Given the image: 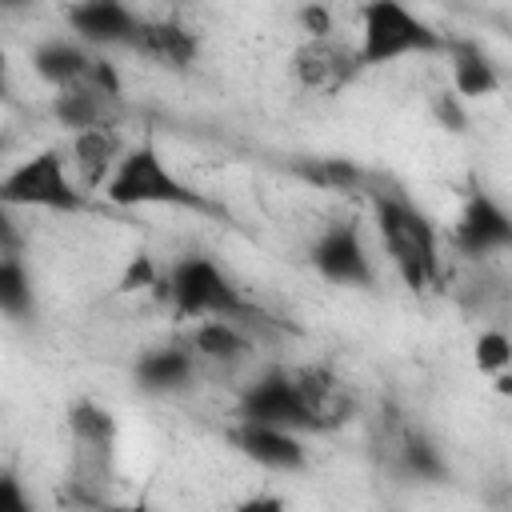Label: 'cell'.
Returning a JSON list of instances; mask_svg holds the SVG:
<instances>
[{
    "label": "cell",
    "mask_w": 512,
    "mask_h": 512,
    "mask_svg": "<svg viewBox=\"0 0 512 512\" xmlns=\"http://www.w3.org/2000/svg\"><path fill=\"white\" fill-rule=\"evenodd\" d=\"M0 200L8 208H48V212H76L84 204L60 148H36L24 160H16L0 180Z\"/></svg>",
    "instance_id": "5"
},
{
    "label": "cell",
    "mask_w": 512,
    "mask_h": 512,
    "mask_svg": "<svg viewBox=\"0 0 512 512\" xmlns=\"http://www.w3.org/2000/svg\"><path fill=\"white\" fill-rule=\"evenodd\" d=\"M448 52V36L436 32L408 0H364L360 8V64L380 68L404 56Z\"/></svg>",
    "instance_id": "3"
},
{
    "label": "cell",
    "mask_w": 512,
    "mask_h": 512,
    "mask_svg": "<svg viewBox=\"0 0 512 512\" xmlns=\"http://www.w3.org/2000/svg\"><path fill=\"white\" fill-rule=\"evenodd\" d=\"M432 112H436V120H440L444 128H452V132H464V128H468V116L460 112V96H456V92H440L436 104H432Z\"/></svg>",
    "instance_id": "27"
},
{
    "label": "cell",
    "mask_w": 512,
    "mask_h": 512,
    "mask_svg": "<svg viewBox=\"0 0 512 512\" xmlns=\"http://www.w3.org/2000/svg\"><path fill=\"white\" fill-rule=\"evenodd\" d=\"M240 508H284V500H280V496H252V500H244Z\"/></svg>",
    "instance_id": "29"
},
{
    "label": "cell",
    "mask_w": 512,
    "mask_h": 512,
    "mask_svg": "<svg viewBox=\"0 0 512 512\" xmlns=\"http://www.w3.org/2000/svg\"><path fill=\"white\" fill-rule=\"evenodd\" d=\"M492 380V392L496 396H504V400H512V368H500L496 376H488Z\"/></svg>",
    "instance_id": "28"
},
{
    "label": "cell",
    "mask_w": 512,
    "mask_h": 512,
    "mask_svg": "<svg viewBox=\"0 0 512 512\" xmlns=\"http://www.w3.org/2000/svg\"><path fill=\"white\" fill-rule=\"evenodd\" d=\"M232 444L244 460H252L264 472H304L308 468V448H304L300 432H292V428L240 420L232 432Z\"/></svg>",
    "instance_id": "10"
},
{
    "label": "cell",
    "mask_w": 512,
    "mask_h": 512,
    "mask_svg": "<svg viewBox=\"0 0 512 512\" xmlns=\"http://www.w3.org/2000/svg\"><path fill=\"white\" fill-rule=\"evenodd\" d=\"M452 244L464 256H496V252H512V212L488 196V192H472L464 212L456 216L452 228Z\"/></svg>",
    "instance_id": "9"
},
{
    "label": "cell",
    "mask_w": 512,
    "mask_h": 512,
    "mask_svg": "<svg viewBox=\"0 0 512 512\" xmlns=\"http://www.w3.org/2000/svg\"><path fill=\"white\" fill-rule=\"evenodd\" d=\"M108 96L96 92L88 80L80 84H68V88H56L52 96V116L56 124H64L68 132H84V128H96V124H108Z\"/></svg>",
    "instance_id": "16"
},
{
    "label": "cell",
    "mask_w": 512,
    "mask_h": 512,
    "mask_svg": "<svg viewBox=\"0 0 512 512\" xmlns=\"http://www.w3.org/2000/svg\"><path fill=\"white\" fill-rule=\"evenodd\" d=\"M296 20H300V28H304L312 40H320V44L336 32V16H332V8L320 4V0H308V4L296 12Z\"/></svg>",
    "instance_id": "25"
},
{
    "label": "cell",
    "mask_w": 512,
    "mask_h": 512,
    "mask_svg": "<svg viewBox=\"0 0 512 512\" xmlns=\"http://www.w3.org/2000/svg\"><path fill=\"white\" fill-rule=\"evenodd\" d=\"M368 196H372V216H376L384 252L396 276L404 280V288L412 292L432 288L440 280V236L432 220L404 196H392V192H368Z\"/></svg>",
    "instance_id": "1"
},
{
    "label": "cell",
    "mask_w": 512,
    "mask_h": 512,
    "mask_svg": "<svg viewBox=\"0 0 512 512\" xmlns=\"http://www.w3.org/2000/svg\"><path fill=\"white\" fill-rule=\"evenodd\" d=\"M136 48H140L144 56L168 64V68H188V64L196 60V52H200L196 36H192L184 24H176V20H144Z\"/></svg>",
    "instance_id": "17"
},
{
    "label": "cell",
    "mask_w": 512,
    "mask_h": 512,
    "mask_svg": "<svg viewBox=\"0 0 512 512\" xmlns=\"http://www.w3.org/2000/svg\"><path fill=\"white\" fill-rule=\"evenodd\" d=\"M0 308H4L8 320H24L36 308L32 276H28V268L16 252H4V260H0Z\"/></svg>",
    "instance_id": "19"
},
{
    "label": "cell",
    "mask_w": 512,
    "mask_h": 512,
    "mask_svg": "<svg viewBox=\"0 0 512 512\" xmlns=\"http://www.w3.org/2000/svg\"><path fill=\"white\" fill-rule=\"evenodd\" d=\"M308 260H312L316 276L336 288H372L376 284V264H372V252H368L356 220H332L312 240Z\"/></svg>",
    "instance_id": "7"
},
{
    "label": "cell",
    "mask_w": 512,
    "mask_h": 512,
    "mask_svg": "<svg viewBox=\"0 0 512 512\" xmlns=\"http://www.w3.org/2000/svg\"><path fill=\"white\" fill-rule=\"evenodd\" d=\"M300 176H308L312 184H324V188H360V184H364L360 168H352L348 160H320V164H300Z\"/></svg>",
    "instance_id": "22"
},
{
    "label": "cell",
    "mask_w": 512,
    "mask_h": 512,
    "mask_svg": "<svg viewBox=\"0 0 512 512\" xmlns=\"http://www.w3.org/2000/svg\"><path fill=\"white\" fill-rule=\"evenodd\" d=\"M64 24L88 48H136L144 20L124 0H72Z\"/></svg>",
    "instance_id": "8"
},
{
    "label": "cell",
    "mask_w": 512,
    "mask_h": 512,
    "mask_svg": "<svg viewBox=\"0 0 512 512\" xmlns=\"http://www.w3.org/2000/svg\"><path fill=\"white\" fill-rule=\"evenodd\" d=\"M188 348L204 360H216V364H232L248 352V336L240 328V320H228V316H204L196 320L192 328V340Z\"/></svg>",
    "instance_id": "18"
},
{
    "label": "cell",
    "mask_w": 512,
    "mask_h": 512,
    "mask_svg": "<svg viewBox=\"0 0 512 512\" xmlns=\"http://www.w3.org/2000/svg\"><path fill=\"white\" fill-rule=\"evenodd\" d=\"M116 288L128 292V296H136V292H160V288H168V276H160V268H156V260H152L148 252H136V256L124 264Z\"/></svg>",
    "instance_id": "21"
},
{
    "label": "cell",
    "mask_w": 512,
    "mask_h": 512,
    "mask_svg": "<svg viewBox=\"0 0 512 512\" xmlns=\"http://www.w3.org/2000/svg\"><path fill=\"white\" fill-rule=\"evenodd\" d=\"M448 56H452V92L460 100H488L500 92V72L476 44L448 40Z\"/></svg>",
    "instance_id": "14"
},
{
    "label": "cell",
    "mask_w": 512,
    "mask_h": 512,
    "mask_svg": "<svg viewBox=\"0 0 512 512\" xmlns=\"http://www.w3.org/2000/svg\"><path fill=\"white\" fill-rule=\"evenodd\" d=\"M92 48L84 40H76L72 32L68 36H48L32 48V72L52 84V88H68V84H80L92 68Z\"/></svg>",
    "instance_id": "11"
},
{
    "label": "cell",
    "mask_w": 512,
    "mask_h": 512,
    "mask_svg": "<svg viewBox=\"0 0 512 512\" xmlns=\"http://www.w3.org/2000/svg\"><path fill=\"white\" fill-rule=\"evenodd\" d=\"M296 80L304 88H324L332 80V56L320 48V40L312 48H300L296 52Z\"/></svg>",
    "instance_id": "24"
},
{
    "label": "cell",
    "mask_w": 512,
    "mask_h": 512,
    "mask_svg": "<svg viewBox=\"0 0 512 512\" xmlns=\"http://www.w3.org/2000/svg\"><path fill=\"white\" fill-rule=\"evenodd\" d=\"M104 196L116 208H188V212H208V200L172 172V164L164 160V152L152 140H140V144L124 148V156L116 160L112 176L104 180Z\"/></svg>",
    "instance_id": "2"
},
{
    "label": "cell",
    "mask_w": 512,
    "mask_h": 512,
    "mask_svg": "<svg viewBox=\"0 0 512 512\" xmlns=\"http://www.w3.org/2000/svg\"><path fill=\"white\" fill-rule=\"evenodd\" d=\"M120 156H124V140L112 128V120L96 124V128H84V132H72V164L80 168L84 188H92V184L104 188V180L112 176Z\"/></svg>",
    "instance_id": "13"
},
{
    "label": "cell",
    "mask_w": 512,
    "mask_h": 512,
    "mask_svg": "<svg viewBox=\"0 0 512 512\" xmlns=\"http://www.w3.org/2000/svg\"><path fill=\"white\" fill-rule=\"evenodd\" d=\"M64 420H68V432H72L80 452H92V456H104V460L112 456L120 424H116V416L100 400H72Z\"/></svg>",
    "instance_id": "15"
},
{
    "label": "cell",
    "mask_w": 512,
    "mask_h": 512,
    "mask_svg": "<svg viewBox=\"0 0 512 512\" xmlns=\"http://www.w3.org/2000/svg\"><path fill=\"white\" fill-rule=\"evenodd\" d=\"M8 12H20V8H32V0H0Z\"/></svg>",
    "instance_id": "30"
},
{
    "label": "cell",
    "mask_w": 512,
    "mask_h": 512,
    "mask_svg": "<svg viewBox=\"0 0 512 512\" xmlns=\"http://www.w3.org/2000/svg\"><path fill=\"white\" fill-rule=\"evenodd\" d=\"M196 352L192 348H180V344H164V348H148L136 364H132V376L140 384V392H152V396H168V392H180L192 384L196 376Z\"/></svg>",
    "instance_id": "12"
},
{
    "label": "cell",
    "mask_w": 512,
    "mask_h": 512,
    "mask_svg": "<svg viewBox=\"0 0 512 512\" xmlns=\"http://www.w3.org/2000/svg\"><path fill=\"white\" fill-rule=\"evenodd\" d=\"M164 296L172 300L176 316H184V320H204V316L244 320V316H252V304L240 296V288L228 280V272L212 256H200V252L180 256L168 268Z\"/></svg>",
    "instance_id": "4"
},
{
    "label": "cell",
    "mask_w": 512,
    "mask_h": 512,
    "mask_svg": "<svg viewBox=\"0 0 512 512\" xmlns=\"http://www.w3.org/2000/svg\"><path fill=\"white\" fill-rule=\"evenodd\" d=\"M96 92H104L108 100H116L120 96V72H116V64L112 60H104V56H92V68H88V76H84Z\"/></svg>",
    "instance_id": "26"
},
{
    "label": "cell",
    "mask_w": 512,
    "mask_h": 512,
    "mask_svg": "<svg viewBox=\"0 0 512 512\" xmlns=\"http://www.w3.org/2000/svg\"><path fill=\"white\" fill-rule=\"evenodd\" d=\"M404 468L420 480H436L444 472V460H440V448L424 436H408L404 440Z\"/></svg>",
    "instance_id": "23"
},
{
    "label": "cell",
    "mask_w": 512,
    "mask_h": 512,
    "mask_svg": "<svg viewBox=\"0 0 512 512\" xmlns=\"http://www.w3.org/2000/svg\"><path fill=\"white\" fill-rule=\"evenodd\" d=\"M472 364L484 376H496L500 368H512V336L504 328H484L472 340Z\"/></svg>",
    "instance_id": "20"
},
{
    "label": "cell",
    "mask_w": 512,
    "mask_h": 512,
    "mask_svg": "<svg viewBox=\"0 0 512 512\" xmlns=\"http://www.w3.org/2000/svg\"><path fill=\"white\" fill-rule=\"evenodd\" d=\"M240 420H256V424H276V428H292V432H320L324 420L312 408L304 384L296 380V372L288 368H268L260 372L244 392H240Z\"/></svg>",
    "instance_id": "6"
}]
</instances>
